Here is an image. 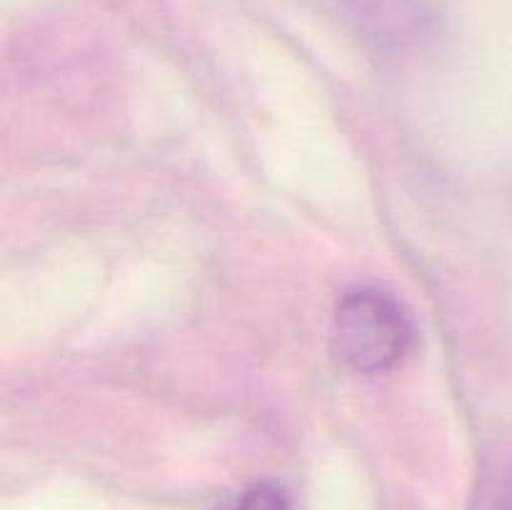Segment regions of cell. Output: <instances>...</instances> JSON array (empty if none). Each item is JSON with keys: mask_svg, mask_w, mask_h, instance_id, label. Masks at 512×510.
<instances>
[{"mask_svg": "<svg viewBox=\"0 0 512 510\" xmlns=\"http://www.w3.org/2000/svg\"><path fill=\"white\" fill-rule=\"evenodd\" d=\"M340 358L358 373H383L398 365L413 345V325L390 295L353 290L338 305L335 318Z\"/></svg>", "mask_w": 512, "mask_h": 510, "instance_id": "1", "label": "cell"}, {"mask_svg": "<svg viewBox=\"0 0 512 510\" xmlns=\"http://www.w3.org/2000/svg\"><path fill=\"white\" fill-rule=\"evenodd\" d=\"M335 8L380 50H400L420 43L433 28L425 0H333Z\"/></svg>", "mask_w": 512, "mask_h": 510, "instance_id": "2", "label": "cell"}, {"mask_svg": "<svg viewBox=\"0 0 512 510\" xmlns=\"http://www.w3.org/2000/svg\"><path fill=\"white\" fill-rule=\"evenodd\" d=\"M235 510H290V500L278 485L255 483L240 495Z\"/></svg>", "mask_w": 512, "mask_h": 510, "instance_id": "3", "label": "cell"}]
</instances>
